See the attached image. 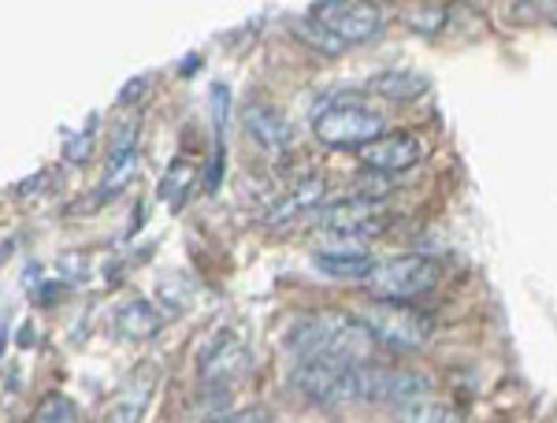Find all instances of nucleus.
<instances>
[{"instance_id":"1","label":"nucleus","mask_w":557,"mask_h":423,"mask_svg":"<svg viewBox=\"0 0 557 423\" xmlns=\"http://www.w3.org/2000/svg\"><path fill=\"white\" fill-rule=\"evenodd\" d=\"M283 346L298 360H335V364H368L375 335L354 312H312L286 331Z\"/></svg>"},{"instance_id":"2","label":"nucleus","mask_w":557,"mask_h":423,"mask_svg":"<svg viewBox=\"0 0 557 423\" xmlns=\"http://www.w3.org/2000/svg\"><path fill=\"white\" fill-rule=\"evenodd\" d=\"M290 383L309 401L338 405V401H368L372 390V368L368 364H335V360H298Z\"/></svg>"},{"instance_id":"3","label":"nucleus","mask_w":557,"mask_h":423,"mask_svg":"<svg viewBox=\"0 0 557 423\" xmlns=\"http://www.w3.org/2000/svg\"><path fill=\"white\" fill-rule=\"evenodd\" d=\"M354 316L361 320L375 338L394 349H424L431 341V320L424 312L409 309L406 301H383V297H372V301L357 304Z\"/></svg>"},{"instance_id":"4","label":"nucleus","mask_w":557,"mask_h":423,"mask_svg":"<svg viewBox=\"0 0 557 423\" xmlns=\"http://www.w3.org/2000/svg\"><path fill=\"white\" fill-rule=\"evenodd\" d=\"M312 134L331 149H364L383 138V115L361 104H331L312 120Z\"/></svg>"},{"instance_id":"5","label":"nucleus","mask_w":557,"mask_h":423,"mask_svg":"<svg viewBox=\"0 0 557 423\" xmlns=\"http://www.w3.org/2000/svg\"><path fill=\"white\" fill-rule=\"evenodd\" d=\"M435 264L428 257H391L383 264L372 268V275L364 278V286L372 290V297H383V301H409V297H420L435 286Z\"/></svg>"},{"instance_id":"6","label":"nucleus","mask_w":557,"mask_h":423,"mask_svg":"<svg viewBox=\"0 0 557 423\" xmlns=\"http://www.w3.org/2000/svg\"><path fill=\"white\" fill-rule=\"evenodd\" d=\"M309 15L346 45L368 41L372 34H380V26L386 20L380 4H364V0H320V4L309 8Z\"/></svg>"},{"instance_id":"7","label":"nucleus","mask_w":557,"mask_h":423,"mask_svg":"<svg viewBox=\"0 0 557 423\" xmlns=\"http://www.w3.org/2000/svg\"><path fill=\"white\" fill-rule=\"evenodd\" d=\"M420 160V141L412 134H383L372 146L361 149V164L380 175H394V171H409Z\"/></svg>"},{"instance_id":"8","label":"nucleus","mask_w":557,"mask_h":423,"mask_svg":"<svg viewBox=\"0 0 557 423\" xmlns=\"http://www.w3.org/2000/svg\"><path fill=\"white\" fill-rule=\"evenodd\" d=\"M428 390H431V383L417 372H406V368H372V390H368V401H394L406 409V405L424 401Z\"/></svg>"},{"instance_id":"9","label":"nucleus","mask_w":557,"mask_h":423,"mask_svg":"<svg viewBox=\"0 0 557 423\" xmlns=\"http://www.w3.org/2000/svg\"><path fill=\"white\" fill-rule=\"evenodd\" d=\"M323 197H327V183H323L320 175L301 178L298 186H290V190H286L272 209L264 212V223L278 227V223H290V220H298V215H309L312 209H320Z\"/></svg>"},{"instance_id":"10","label":"nucleus","mask_w":557,"mask_h":423,"mask_svg":"<svg viewBox=\"0 0 557 423\" xmlns=\"http://www.w3.org/2000/svg\"><path fill=\"white\" fill-rule=\"evenodd\" d=\"M246 364H249L246 341H242L235 331H220V335H212L209 346L201 349L205 380H220V375H227V372H242Z\"/></svg>"},{"instance_id":"11","label":"nucleus","mask_w":557,"mask_h":423,"mask_svg":"<svg viewBox=\"0 0 557 423\" xmlns=\"http://www.w3.org/2000/svg\"><path fill=\"white\" fill-rule=\"evenodd\" d=\"M115 335L127 338V341H146L152 335H160V327H164V316H160L157 309H152L149 301H141V297H131V301H123L120 309H115Z\"/></svg>"},{"instance_id":"12","label":"nucleus","mask_w":557,"mask_h":423,"mask_svg":"<svg viewBox=\"0 0 557 423\" xmlns=\"http://www.w3.org/2000/svg\"><path fill=\"white\" fill-rule=\"evenodd\" d=\"M249 138L260 141L264 149H286L290 146V123L283 120V112H275L272 104H246L242 112Z\"/></svg>"},{"instance_id":"13","label":"nucleus","mask_w":557,"mask_h":423,"mask_svg":"<svg viewBox=\"0 0 557 423\" xmlns=\"http://www.w3.org/2000/svg\"><path fill=\"white\" fill-rule=\"evenodd\" d=\"M380 97L386 101H417V97L428 94V75H420V71H383V75H375L372 83Z\"/></svg>"},{"instance_id":"14","label":"nucleus","mask_w":557,"mask_h":423,"mask_svg":"<svg viewBox=\"0 0 557 423\" xmlns=\"http://www.w3.org/2000/svg\"><path fill=\"white\" fill-rule=\"evenodd\" d=\"M317 268L335 278H368L372 275V257L368 253H346V249H320L317 257Z\"/></svg>"},{"instance_id":"15","label":"nucleus","mask_w":557,"mask_h":423,"mask_svg":"<svg viewBox=\"0 0 557 423\" xmlns=\"http://www.w3.org/2000/svg\"><path fill=\"white\" fill-rule=\"evenodd\" d=\"M190 190H194V171L186 167L183 160H175V164L164 171V178H160V201H168L172 209H178Z\"/></svg>"},{"instance_id":"16","label":"nucleus","mask_w":557,"mask_h":423,"mask_svg":"<svg viewBox=\"0 0 557 423\" xmlns=\"http://www.w3.org/2000/svg\"><path fill=\"white\" fill-rule=\"evenodd\" d=\"M30 423H78V405L67 394H49L38 409H34Z\"/></svg>"},{"instance_id":"17","label":"nucleus","mask_w":557,"mask_h":423,"mask_svg":"<svg viewBox=\"0 0 557 423\" xmlns=\"http://www.w3.org/2000/svg\"><path fill=\"white\" fill-rule=\"evenodd\" d=\"M294 30H298L301 38L312 45V49L327 52V57H338V52L346 49V41H343V38H335V34H331L327 26H320L317 20H312V15H305V20L294 23Z\"/></svg>"},{"instance_id":"18","label":"nucleus","mask_w":557,"mask_h":423,"mask_svg":"<svg viewBox=\"0 0 557 423\" xmlns=\"http://www.w3.org/2000/svg\"><path fill=\"white\" fill-rule=\"evenodd\" d=\"M398 423H461V420H457L454 409H446L438 401H417L398 409Z\"/></svg>"},{"instance_id":"19","label":"nucleus","mask_w":557,"mask_h":423,"mask_svg":"<svg viewBox=\"0 0 557 423\" xmlns=\"http://www.w3.org/2000/svg\"><path fill=\"white\" fill-rule=\"evenodd\" d=\"M446 20H450V8H443V4H420V8H412V12L406 15L409 30L424 34V38L443 30Z\"/></svg>"},{"instance_id":"20","label":"nucleus","mask_w":557,"mask_h":423,"mask_svg":"<svg viewBox=\"0 0 557 423\" xmlns=\"http://www.w3.org/2000/svg\"><path fill=\"white\" fill-rule=\"evenodd\" d=\"M89 152H94V130H78L75 138L67 141L64 157L71 160V164H86V160H89Z\"/></svg>"},{"instance_id":"21","label":"nucleus","mask_w":557,"mask_h":423,"mask_svg":"<svg viewBox=\"0 0 557 423\" xmlns=\"http://www.w3.org/2000/svg\"><path fill=\"white\" fill-rule=\"evenodd\" d=\"M215 423H268V412L264 409H242V412H231V416H223Z\"/></svg>"},{"instance_id":"22","label":"nucleus","mask_w":557,"mask_h":423,"mask_svg":"<svg viewBox=\"0 0 557 423\" xmlns=\"http://www.w3.org/2000/svg\"><path fill=\"white\" fill-rule=\"evenodd\" d=\"M141 89H146V78H138V83H127V89L120 94V101H123V104H134L131 97H141Z\"/></svg>"},{"instance_id":"23","label":"nucleus","mask_w":557,"mask_h":423,"mask_svg":"<svg viewBox=\"0 0 557 423\" xmlns=\"http://www.w3.org/2000/svg\"><path fill=\"white\" fill-rule=\"evenodd\" d=\"M550 23L557 26V4H550Z\"/></svg>"}]
</instances>
